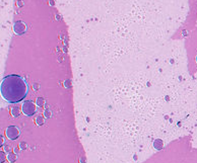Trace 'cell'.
<instances>
[{
	"label": "cell",
	"mask_w": 197,
	"mask_h": 163,
	"mask_svg": "<svg viewBox=\"0 0 197 163\" xmlns=\"http://www.w3.org/2000/svg\"><path fill=\"white\" fill-rule=\"evenodd\" d=\"M0 91L4 100L8 103H15L23 100L28 95V84L23 77L11 74L2 79Z\"/></svg>",
	"instance_id": "cell-1"
},
{
	"label": "cell",
	"mask_w": 197,
	"mask_h": 163,
	"mask_svg": "<svg viewBox=\"0 0 197 163\" xmlns=\"http://www.w3.org/2000/svg\"><path fill=\"white\" fill-rule=\"evenodd\" d=\"M196 62H197V56H196Z\"/></svg>",
	"instance_id": "cell-6"
},
{
	"label": "cell",
	"mask_w": 197,
	"mask_h": 163,
	"mask_svg": "<svg viewBox=\"0 0 197 163\" xmlns=\"http://www.w3.org/2000/svg\"><path fill=\"white\" fill-rule=\"evenodd\" d=\"M13 30H14V32H16V34L21 35L26 32V25L23 23H21V21H17V23H15L14 25H13Z\"/></svg>",
	"instance_id": "cell-4"
},
{
	"label": "cell",
	"mask_w": 197,
	"mask_h": 163,
	"mask_svg": "<svg viewBox=\"0 0 197 163\" xmlns=\"http://www.w3.org/2000/svg\"><path fill=\"white\" fill-rule=\"evenodd\" d=\"M5 134H6V137L9 139V140H15V139L19 137L21 132H19L18 128H16L15 126H9V127L6 129Z\"/></svg>",
	"instance_id": "cell-3"
},
{
	"label": "cell",
	"mask_w": 197,
	"mask_h": 163,
	"mask_svg": "<svg viewBox=\"0 0 197 163\" xmlns=\"http://www.w3.org/2000/svg\"><path fill=\"white\" fill-rule=\"evenodd\" d=\"M37 105L38 107H43L44 105V99L42 97H39L37 99Z\"/></svg>",
	"instance_id": "cell-5"
},
{
	"label": "cell",
	"mask_w": 197,
	"mask_h": 163,
	"mask_svg": "<svg viewBox=\"0 0 197 163\" xmlns=\"http://www.w3.org/2000/svg\"><path fill=\"white\" fill-rule=\"evenodd\" d=\"M36 104H35L33 101L31 100H26L21 105V111L28 116H34L36 114Z\"/></svg>",
	"instance_id": "cell-2"
}]
</instances>
